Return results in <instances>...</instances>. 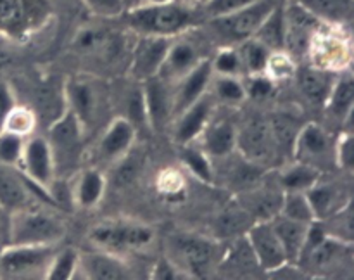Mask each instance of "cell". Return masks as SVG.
<instances>
[{
	"instance_id": "7402d4cb",
	"label": "cell",
	"mask_w": 354,
	"mask_h": 280,
	"mask_svg": "<svg viewBox=\"0 0 354 280\" xmlns=\"http://www.w3.org/2000/svg\"><path fill=\"white\" fill-rule=\"evenodd\" d=\"M73 48L78 54L86 55V57L100 59L102 62L113 61L121 50L120 41L116 37L109 33L107 30L97 26H85L76 33Z\"/></svg>"
},
{
	"instance_id": "44dd1931",
	"label": "cell",
	"mask_w": 354,
	"mask_h": 280,
	"mask_svg": "<svg viewBox=\"0 0 354 280\" xmlns=\"http://www.w3.org/2000/svg\"><path fill=\"white\" fill-rule=\"evenodd\" d=\"M147 124L152 130H162L173 118V93L169 92L166 80L154 76L142 83Z\"/></svg>"
},
{
	"instance_id": "603a6c76",
	"label": "cell",
	"mask_w": 354,
	"mask_h": 280,
	"mask_svg": "<svg viewBox=\"0 0 354 280\" xmlns=\"http://www.w3.org/2000/svg\"><path fill=\"white\" fill-rule=\"evenodd\" d=\"M324 106L332 116L341 120L342 130H351L354 113V80L351 69L341 71L337 78H334Z\"/></svg>"
},
{
	"instance_id": "680465c9",
	"label": "cell",
	"mask_w": 354,
	"mask_h": 280,
	"mask_svg": "<svg viewBox=\"0 0 354 280\" xmlns=\"http://www.w3.org/2000/svg\"><path fill=\"white\" fill-rule=\"evenodd\" d=\"M138 2H140V0H127V3H128V9H130V7H133V6H137Z\"/></svg>"
},
{
	"instance_id": "ab89813d",
	"label": "cell",
	"mask_w": 354,
	"mask_h": 280,
	"mask_svg": "<svg viewBox=\"0 0 354 280\" xmlns=\"http://www.w3.org/2000/svg\"><path fill=\"white\" fill-rule=\"evenodd\" d=\"M254 38H258L272 52L283 50V2L266 17L265 23L256 31Z\"/></svg>"
},
{
	"instance_id": "e0dca14e",
	"label": "cell",
	"mask_w": 354,
	"mask_h": 280,
	"mask_svg": "<svg viewBox=\"0 0 354 280\" xmlns=\"http://www.w3.org/2000/svg\"><path fill=\"white\" fill-rule=\"evenodd\" d=\"M214 100L216 99L213 97V93L206 92L201 99H197L196 102L190 104L187 109L173 118V138L176 144H194L201 137L211 120Z\"/></svg>"
},
{
	"instance_id": "d6986e66",
	"label": "cell",
	"mask_w": 354,
	"mask_h": 280,
	"mask_svg": "<svg viewBox=\"0 0 354 280\" xmlns=\"http://www.w3.org/2000/svg\"><path fill=\"white\" fill-rule=\"evenodd\" d=\"M327 154H332L334 158V142L325 128L318 123L303 124L297 131L292 147L294 161L308 162L318 168V162L324 161Z\"/></svg>"
},
{
	"instance_id": "f907efd6",
	"label": "cell",
	"mask_w": 354,
	"mask_h": 280,
	"mask_svg": "<svg viewBox=\"0 0 354 280\" xmlns=\"http://www.w3.org/2000/svg\"><path fill=\"white\" fill-rule=\"evenodd\" d=\"M128 114L127 118L135 124V128L138 130V127L142 124H147V116H145V102H144V90L142 85H137L130 92L127 100Z\"/></svg>"
},
{
	"instance_id": "6da1fadb",
	"label": "cell",
	"mask_w": 354,
	"mask_h": 280,
	"mask_svg": "<svg viewBox=\"0 0 354 280\" xmlns=\"http://www.w3.org/2000/svg\"><path fill=\"white\" fill-rule=\"evenodd\" d=\"M137 35L175 38L196 24V14L178 2L137 3L123 14Z\"/></svg>"
},
{
	"instance_id": "8992f818",
	"label": "cell",
	"mask_w": 354,
	"mask_h": 280,
	"mask_svg": "<svg viewBox=\"0 0 354 280\" xmlns=\"http://www.w3.org/2000/svg\"><path fill=\"white\" fill-rule=\"evenodd\" d=\"M47 140L50 144L55 162V176H64L78 168L83 156L85 130L71 111H66L59 120L47 127Z\"/></svg>"
},
{
	"instance_id": "d590c367",
	"label": "cell",
	"mask_w": 354,
	"mask_h": 280,
	"mask_svg": "<svg viewBox=\"0 0 354 280\" xmlns=\"http://www.w3.org/2000/svg\"><path fill=\"white\" fill-rule=\"evenodd\" d=\"M252 223H254V220H252L251 214L241 204H235V206L225 209L214 220V228L221 237L235 239L239 235H244Z\"/></svg>"
},
{
	"instance_id": "4316f807",
	"label": "cell",
	"mask_w": 354,
	"mask_h": 280,
	"mask_svg": "<svg viewBox=\"0 0 354 280\" xmlns=\"http://www.w3.org/2000/svg\"><path fill=\"white\" fill-rule=\"evenodd\" d=\"M283 190L280 189H265V187H258V189H248L244 190L241 197H239V204L248 211L254 221H270L275 218L280 211V204H282Z\"/></svg>"
},
{
	"instance_id": "f6af8a7d",
	"label": "cell",
	"mask_w": 354,
	"mask_h": 280,
	"mask_svg": "<svg viewBox=\"0 0 354 280\" xmlns=\"http://www.w3.org/2000/svg\"><path fill=\"white\" fill-rule=\"evenodd\" d=\"M263 75L268 76L273 83L287 82L296 75V62H294L292 55L287 54L286 50H275L270 54L268 62Z\"/></svg>"
},
{
	"instance_id": "d4e9b609",
	"label": "cell",
	"mask_w": 354,
	"mask_h": 280,
	"mask_svg": "<svg viewBox=\"0 0 354 280\" xmlns=\"http://www.w3.org/2000/svg\"><path fill=\"white\" fill-rule=\"evenodd\" d=\"M201 61L199 52H197L196 45L189 40H176V37L173 38L171 44H169L168 52H166L165 62H162V68L159 71V76L162 80H175L178 82L183 75L190 71L197 62Z\"/></svg>"
},
{
	"instance_id": "b9f144b4",
	"label": "cell",
	"mask_w": 354,
	"mask_h": 280,
	"mask_svg": "<svg viewBox=\"0 0 354 280\" xmlns=\"http://www.w3.org/2000/svg\"><path fill=\"white\" fill-rule=\"evenodd\" d=\"M325 232L332 237L339 239L342 242H348L353 244V209L351 203L346 204L342 209H339L337 213L328 216L327 220H322Z\"/></svg>"
},
{
	"instance_id": "c3c4849f",
	"label": "cell",
	"mask_w": 354,
	"mask_h": 280,
	"mask_svg": "<svg viewBox=\"0 0 354 280\" xmlns=\"http://www.w3.org/2000/svg\"><path fill=\"white\" fill-rule=\"evenodd\" d=\"M86 9L100 19H114L127 12V0H83Z\"/></svg>"
},
{
	"instance_id": "836d02e7",
	"label": "cell",
	"mask_w": 354,
	"mask_h": 280,
	"mask_svg": "<svg viewBox=\"0 0 354 280\" xmlns=\"http://www.w3.org/2000/svg\"><path fill=\"white\" fill-rule=\"evenodd\" d=\"M332 75H334V73L324 71V69L315 68V66L303 69V71L299 73L301 92H303L304 97H306L308 100H311V102L324 104L328 95L332 82H334Z\"/></svg>"
},
{
	"instance_id": "ba28073f",
	"label": "cell",
	"mask_w": 354,
	"mask_h": 280,
	"mask_svg": "<svg viewBox=\"0 0 354 280\" xmlns=\"http://www.w3.org/2000/svg\"><path fill=\"white\" fill-rule=\"evenodd\" d=\"M88 239L95 248L120 254L130 249L147 248L154 241V230L133 221H102L90 228Z\"/></svg>"
},
{
	"instance_id": "f546056e",
	"label": "cell",
	"mask_w": 354,
	"mask_h": 280,
	"mask_svg": "<svg viewBox=\"0 0 354 280\" xmlns=\"http://www.w3.org/2000/svg\"><path fill=\"white\" fill-rule=\"evenodd\" d=\"M73 187V200L75 206L83 209H92L100 203L104 192H106V176L99 168H83L76 175Z\"/></svg>"
},
{
	"instance_id": "cb8c5ba5",
	"label": "cell",
	"mask_w": 354,
	"mask_h": 280,
	"mask_svg": "<svg viewBox=\"0 0 354 280\" xmlns=\"http://www.w3.org/2000/svg\"><path fill=\"white\" fill-rule=\"evenodd\" d=\"M33 106L35 107H31V109L37 116V121H44L48 127L55 120H59L68 111L64 83H57L52 78L48 82L40 83L35 88Z\"/></svg>"
},
{
	"instance_id": "11a10c76",
	"label": "cell",
	"mask_w": 354,
	"mask_h": 280,
	"mask_svg": "<svg viewBox=\"0 0 354 280\" xmlns=\"http://www.w3.org/2000/svg\"><path fill=\"white\" fill-rule=\"evenodd\" d=\"M158 187L162 194H166V196H175V194H178L180 190L183 189L182 173L176 171V169L173 168L165 169V171L159 173Z\"/></svg>"
},
{
	"instance_id": "f35d334b",
	"label": "cell",
	"mask_w": 354,
	"mask_h": 280,
	"mask_svg": "<svg viewBox=\"0 0 354 280\" xmlns=\"http://www.w3.org/2000/svg\"><path fill=\"white\" fill-rule=\"evenodd\" d=\"M270 127H272L273 138H275V144L279 151L290 152L292 156V147L294 142H296L297 131H299V124L294 116L287 113H275L272 118H268Z\"/></svg>"
},
{
	"instance_id": "7a4b0ae2",
	"label": "cell",
	"mask_w": 354,
	"mask_h": 280,
	"mask_svg": "<svg viewBox=\"0 0 354 280\" xmlns=\"http://www.w3.org/2000/svg\"><path fill=\"white\" fill-rule=\"evenodd\" d=\"M52 0H0V38L26 44L54 19Z\"/></svg>"
},
{
	"instance_id": "7c38bea8",
	"label": "cell",
	"mask_w": 354,
	"mask_h": 280,
	"mask_svg": "<svg viewBox=\"0 0 354 280\" xmlns=\"http://www.w3.org/2000/svg\"><path fill=\"white\" fill-rule=\"evenodd\" d=\"M17 168L28 182L44 190L48 189L52 180L55 178V162L47 137L35 133L26 137Z\"/></svg>"
},
{
	"instance_id": "484cf974",
	"label": "cell",
	"mask_w": 354,
	"mask_h": 280,
	"mask_svg": "<svg viewBox=\"0 0 354 280\" xmlns=\"http://www.w3.org/2000/svg\"><path fill=\"white\" fill-rule=\"evenodd\" d=\"M199 138L209 158H227L237 149V124L228 120L207 123Z\"/></svg>"
},
{
	"instance_id": "3957f363",
	"label": "cell",
	"mask_w": 354,
	"mask_h": 280,
	"mask_svg": "<svg viewBox=\"0 0 354 280\" xmlns=\"http://www.w3.org/2000/svg\"><path fill=\"white\" fill-rule=\"evenodd\" d=\"M168 258L189 279H204L209 273H216L225 252L216 239L194 232L173 234L168 241Z\"/></svg>"
},
{
	"instance_id": "9f6ffc18",
	"label": "cell",
	"mask_w": 354,
	"mask_h": 280,
	"mask_svg": "<svg viewBox=\"0 0 354 280\" xmlns=\"http://www.w3.org/2000/svg\"><path fill=\"white\" fill-rule=\"evenodd\" d=\"M16 104V95H14L10 85L7 82H3V80H0V133L3 131L7 116H9V113L14 109Z\"/></svg>"
},
{
	"instance_id": "5bb4252c",
	"label": "cell",
	"mask_w": 354,
	"mask_h": 280,
	"mask_svg": "<svg viewBox=\"0 0 354 280\" xmlns=\"http://www.w3.org/2000/svg\"><path fill=\"white\" fill-rule=\"evenodd\" d=\"M259 270L266 273L279 272L289 263L286 251L270 221H254L244 234Z\"/></svg>"
},
{
	"instance_id": "52a82bcc",
	"label": "cell",
	"mask_w": 354,
	"mask_h": 280,
	"mask_svg": "<svg viewBox=\"0 0 354 280\" xmlns=\"http://www.w3.org/2000/svg\"><path fill=\"white\" fill-rule=\"evenodd\" d=\"M306 54H310L311 66L315 68L341 73L351 66V41L342 26L324 23L315 31Z\"/></svg>"
},
{
	"instance_id": "681fc988",
	"label": "cell",
	"mask_w": 354,
	"mask_h": 280,
	"mask_svg": "<svg viewBox=\"0 0 354 280\" xmlns=\"http://www.w3.org/2000/svg\"><path fill=\"white\" fill-rule=\"evenodd\" d=\"M353 130H342L341 137L334 144V161L344 171H351L354 166Z\"/></svg>"
},
{
	"instance_id": "ac0fdd59",
	"label": "cell",
	"mask_w": 354,
	"mask_h": 280,
	"mask_svg": "<svg viewBox=\"0 0 354 280\" xmlns=\"http://www.w3.org/2000/svg\"><path fill=\"white\" fill-rule=\"evenodd\" d=\"M135 137H137V128L127 116L114 118L100 135L99 144H97V156L100 161L118 162L133 149Z\"/></svg>"
},
{
	"instance_id": "9a60e30c",
	"label": "cell",
	"mask_w": 354,
	"mask_h": 280,
	"mask_svg": "<svg viewBox=\"0 0 354 280\" xmlns=\"http://www.w3.org/2000/svg\"><path fill=\"white\" fill-rule=\"evenodd\" d=\"M173 38L166 37H147L140 35L137 44L133 45L130 61V75L138 83H144L145 80H151L159 76V71L165 62L166 52Z\"/></svg>"
},
{
	"instance_id": "5b68a950",
	"label": "cell",
	"mask_w": 354,
	"mask_h": 280,
	"mask_svg": "<svg viewBox=\"0 0 354 280\" xmlns=\"http://www.w3.org/2000/svg\"><path fill=\"white\" fill-rule=\"evenodd\" d=\"M66 104L83 127L85 133L102 123L109 107L106 86L92 76H75L64 82Z\"/></svg>"
},
{
	"instance_id": "1f68e13d",
	"label": "cell",
	"mask_w": 354,
	"mask_h": 280,
	"mask_svg": "<svg viewBox=\"0 0 354 280\" xmlns=\"http://www.w3.org/2000/svg\"><path fill=\"white\" fill-rule=\"evenodd\" d=\"M318 21L334 26H344L351 21L353 0H296Z\"/></svg>"
},
{
	"instance_id": "30bf717a",
	"label": "cell",
	"mask_w": 354,
	"mask_h": 280,
	"mask_svg": "<svg viewBox=\"0 0 354 280\" xmlns=\"http://www.w3.org/2000/svg\"><path fill=\"white\" fill-rule=\"evenodd\" d=\"M282 2L283 0H256V2L249 3L235 12L227 14V16L211 17V24L221 37L241 44V41L254 37L266 17Z\"/></svg>"
},
{
	"instance_id": "d6a6232c",
	"label": "cell",
	"mask_w": 354,
	"mask_h": 280,
	"mask_svg": "<svg viewBox=\"0 0 354 280\" xmlns=\"http://www.w3.org/2000/svg\"><path fill=\"white\" fill-rule=\"evenodd\" d=\"M320 180V169L308 162L292 161L280 171L279 187L283 192L289 190H308Z\"/></svg>"
},
{
	"instance_id": "f1b7e54d",
	"label": "cell",
	"mask_w": 354,
	"mask_h": 280,
	"mask_svg": "<svg viewBox=\"0 0 354 280\" xmlns=\"http://www.w3.org/2000/svg\"><path fill=\"white\" fill-rule=\"evenodd\" d=\"M304 192H306L308 199H310L317 221L327 220L328 216L342 209L346 204L351 203V197L344 190L335 185H330V183L328 185L327 183H320V180L313 187L304 190Z\"/></svg>"
},
{
	"instance_id": "7dc6e473",
	"label": "cell",
	"mask_w": 354,
	"mask_h": 280,
	"mask_svg": "<svg viewBox=\"0 0 354 280\" xmlns=\"http://www.w3.org/2000/svg\"><path fill=\"white\" fill-rule=\"evenodd\" d=\"M24 140L26 138L14 135L10 131H2L0 133V162L9 166H17L23 154Z\"/></svg>"
},
{
	"instance_id": "6f0895ef",
	"label": "cell",
	"mask_w": 354,
	"mask_h": 280,
	"mask_svg": "<svg viewBox=\"0 0 354 280\" xmlns=\"http://www.w3.org/2000/svg\"><path fill=\"white\" fill-rule=\"evenodd\" d=\"M166 2H173V0H140L138 3H166Z\"/></svg>"
},
{
	"instance_id": "db71d44e",
	"label": "cell",
	"mask_w": 354,
	"mask_h": 280,
	"mask_svg": "<svg viewBox=\"0 0 354 280\" xmlns=\"http://www.w3.org/2000/svg\"><path fill=\"white\" fill-rule=\"evenodd\" d=\"M151 279L154 280H180V279H189L168 256L156 259L154 266L151 270Z\"/></svg>"
},
{
	"instance_id": "e575fe53",
	"label": "cell",
	"mask_w": 354,
	"mask_h": 280,
	"mask_svg": "<svg viewBox=\"0 0 354 280\" xmlns=\"http://www.w3.org/2000/svg\"><path fill=\"white\" fill-rule=\"evenodd\" d=\"M180 161L183 162L187 169L196 176L199 182L206 183V185H213L214 183V169L211 165V159L206 152L201 147H194L192 144L180 145Z\"/></svg>"
},
{
	"instance_id": "7bdbcfd3",
	"label": "cell",
	"mask_w": 354,
	"mask_h": 280,
	"mask_svg": "<svg viewBox=\"0 0 354 280\" xmlns=\"http://www.w3.org/2000/svg\"><path fill=\"white\" fill-rule=\"evenodd\" d=\"M213 97L230 106H237L248 99V93H245L244 82H241V76H218L214 82Z\"/></svg>"
},
{
	"instance_id": "f5cc1de1",
	"label": "cell",
	"mask_w": 354,
	"mask_h": 280,
	"mask_svg": "<svg viewBox=\"0 0 354 280\" xmlns=\"http://www.w3.org/2000/svg\"><path fill=\"white\" fill-rule=\"evenodd\" d=\"M252 2H256V0H206L204 9L209 17H220L235 12V10L242 9Z\"/></svg>"
},
{
	"instance_id": "ee69618b",
	"label": "cell",
	"mask_w": 354,
	"mask_h": 280,
	"mask_svg": "<svg viewBox=\"0 0 354 280\" xmlns=\"http://www.w3.org/2000/svg\"><path fill=\"white\" fill-rule=\"evenodd\" d=\"M37 116H35L33 109L26 106H19L16 104L14 109L10 111L9 116L6 120V127L3 131H10L14 135H19V137L26 138L31 133H35V128H37Z\"/></svg>"
},
{
	"instance_id": "ffe728a7",
	"label": "cell",
	"mask_w": 354,
	"mask_h": 280,
	"mask_svg": "<svg viewBox=\"0 0 354 280\" xmlns=\"http://www.w3.org/2000/svg\"><path fill=\"white\" fill-rule=\"evenodd\" d=\"M213 75L211 59H201L187 75H183L178 80L176 92L173 93V118L207 92V86H209Z\"/></svg>"
},
{
	"instance_id": "91938a15",
	"label": "cell",
	"mask_w": 354,
	"mask_h": 280,
	"mask_svg": "<svg viewBox=\"0 0 354 280\" xmlns=\"http://www.w3.org/2000/svg\"><path fill=\"white\" fill-rule=\"evenodd\" d=\"M204 2H206V0H204Z\"/></svg>"
},
{
	"instance_id": "816d5d0a",
	"label": "cell",
	"mask_w": 354,
	"mask_h": 280,
	"mask_svg": "<svg viewBox=\"0 0 354 280\" xmlns=\"http://www.w3.org/2000/svg\"><path fill=\"white\" fill-rule=\"evenodd\" d=\"M245 93L254 100H265L275 92V83L266 75H251L248 82H244Z\"/></svg>"
},
{
	"instance_id": "4fadbf2b",
	"label": "cell",
	"mask_w": 354,
	"mask_h": 280,
	"mask_svg": "<svg viewBox=\"0 0 354 280\" xmlns=\"http://www.w3.org/2000/svg\"><path fill=\"white\" fill-rule=\"evenodd\" d=\"M322 24L296 0H283V50L290 55L306 54L315 31Z\"/></svg>"
},
{
	"instance_id": "9c48e42d",
	"label": "cell",
	"mask_w": 354,
	"mask_h": 280,
	"mask_svg": "<svg viewBox=\"0 0 354 280\" xmlns=\"http://www.w3.org/2000/svg\"><path fill=\"white\" fill-rule=\"evenodd\" d=\"M57 244L30 245L9 244L0 252V277L2 279H35L47 272Z\"/></svg>"
},
{
	"instance_id": "8fae6325",
	"label": "cell",
	"mask_w": 354,
	"mask_h": 280,
	"mask_svg": "<svg viewBox=\"0 0 354 280\" xmlns=\"http://www.w3.org/2000/svg\"><path fill=\"white\" fill-rule=\"evenodd\" d=\"M237 149L245 161L256 166L279 152L268 118L258 114L245 118L244 123L237 127Z\"/></svg>"
},
{
	"instance_id": "83f0119b",
	"label": "cell",
	"mask_w": 354,
	"mask_h": 280,
	"mask_svg": "<svg viewBox=\"0 0 354 280\" xmlns=\"http://www.w3.org/2000/svg\"><path fill=\"white\" fill-rule=\"evenodd\" d=\"M30 203V190L26 180L17 166L0 162V207L12 213L17 207Z\"/></svg>"
},
{
	"instance_id": "74e56055",
	"label": "cell",
	"mask_w": 354,
	"mask_h": 280,
	"mask_svg": "<svg viewBox=\"0 0 354 280\" xmlns=\"http://www.w3.org/2000/svg\"><path fill=\"white\" fill-rule=\"evenodd\" d=\"M279 214L290 218V220L303 221V223H313V221H317L313 207H311L310 199H308L304 190H289V192H283Z\"/></svg>"
},
{
	"instance_id": "2e32d148",
	"label": "cell",
	"mask_w": 354,
	"mask_h": 280,
	"mask_svg": "<svg viewBox=\"0 0 354 280\" xmlns=\"http://www.w3.org/2000/svg\"><path fill=\"white\" fill-rule=\"evenodd\" d=\"M78 273L93 280H128L133 277V270L120 254L99 248L78 252Z\"/></svg>"
},
{
	"instance_id": "8d00e7d4",
	"label": "cell",
	"mask_w": 354,
	"mask_h": 280,
	"mask_svg": "<svg viewBox=\"0 0 354 280\" xmlns=\"http://www.w3.org/2000/svg\"><path fill=\"white\" fill-rule=\"evenodd\" d=\"M237 50L239 55H241L242 69L248 73V76L265 73L266 62H268L270 54H272V50L265 44H261L258 38L251 37L248 40L241 41V47Z\"/></svg>"
},
{
	"instance_id": "60d3db41",
	"label": "cell",
	"mask_w": 354,
	"mask_h": 280,
	"mask_svg": "<svg viewBox=\"0 0 354 280\" xmlns=\"http://www.w3.org/2000/svg\"><path fill=\"white\" fill-rule=\"evenodd\" d=\"M78 273V251L73 248L57 249L45 272L47 280H69Z\"/></svg>"
},
{
	"instance_id": "4dcf8cb0",
	"label": "cell",
	"mask_w": 354,
	"mask_h": 280,
	"mask_svg": "<svg viewBox=\"0 0 354 280\" xmlns=\"http://www.w3.org/2000/svg\"><path fill=\"white\" fill-rule=\"evenodd\" d=\"M270 223H272L273 230H275L277 237H279L280 244H282L290 265L299 261L301 251H303L304 245V239H306L308 234V227H310L311 223L290 220V218L282 216V214H277L275 218H272Z\"/></svg>"
},
{
	"instance_id": "bcb514c9",
	"label": "cell",
	"mask_w": 354,
	"mask_h": 280,
	"mask_svg": "<svg viewBox=\"0 0 354 280\" xmlns=\"http://www.w3.org/2000/svg\"><path fill=\"white\" fill-rule=\"evenodd\" d=\"M211 64H213V73H218L220 76H241L244 73L241 55L235 47L221 48Z\"/></svg>"
},
{
	"instance_id": "277c9868",
	"label": "cell",
	"mask_w": 354,
	"mask_h": 280,
	"mask_svg": "<svg viewBox=\"0 0 354 280\" xmlns=\"http://www.w3.org/2000/svg\"><path fill=\"white\" fill-rule=\"evenodd\" d=\"M9 214V244L50 245L66 235L64 221L45 207L24 204Z\"/></svg>"
}]
</instances>
